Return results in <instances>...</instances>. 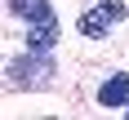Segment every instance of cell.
<instances>
[{"mask_svg":"<svg viewBox=\"0 0 129 120\" xmlns=\"http://www.w3.org/2000/svg\"><path fill=\"white\" fill-rule=\"evenodd\" d=\"M98 102H103V107H129V71H116V76L103 80Z\"/></svg>","mask_w":129,"mask_h":120,"instance_id":"3","label":"cell"},{"mask_svg":"<svg viewBox=\"0 0 129 120\" xmlns=\"http://www.w3.org/2000/svg\"><path fill=\"white\" fill-rule=\"evenodd\" d=\"M120 18H125V0H98L93 9H85V18L76 22L80 36H89V40H103L107 31H116Z\"/></svg>","mask_w":129,"mask_h":120,"instance_id":"1","label":"cell"},{"mask_svg":"<svg viewBox=\"0 0 129 120\" xmlns=\"http://www.w3.org/2000/svg\"><path fill=\"white\" fill-rule=\"evenodd\" d=\"M49 71H53V67H49V58H45L40 49H31V53H22V58L9 62V80L18 85V89H36V85H45Z\"/></svg>","mask_w":129,"mask_h":120,"instance_id":"2","label":"cell"},{"mask_svg":"<svg viewBox=\"0 0 129 120\" xmlns=\"http://www.w3.org/2000/svg\"><path fill=\"white\" fill-rule=\"evenodd\" d=\"M53 40H58V18H45V22H31V27H27V49L49 53Z\"/></svg>","mask_w":129,"mask_h":120,"instance_id":"4","label":"cell"},{"mask_svg":"<svg viewBox=\"0 0 129 120\" xmlns=\"http://www.w3.org/2000/svg\"><path fill=\"white\" fill-rule=\"evenodd\" d=\"M9 13L22 22H45V18H53V5L49 0H9Z\"/></svg>","mask_w":129,"mask_h":120,"instance_id":"5","label":"cell"}]
</instances>
